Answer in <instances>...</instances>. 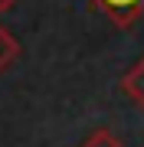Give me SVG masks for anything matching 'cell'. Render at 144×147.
Instances as JSON below:
<instances>
[{
	"mask_svg": "<svg viewBox=\"0 0 144 147\" xmlns=\"http://www.w3.org/2000/svg\"><path fill=\"white\" fill-rule=\"evenodd\" d=\"M115 26H131L144 13V0H92Z\"/></svg>",
	"mask_w": 144,
	"mask_h": 147,
	"instance_id": "6da1fadb",
	"label": "cell"
},
{
	"mask_svg": "<svg viewBox=\"0 0 144 147\" xmlns=\"http://www.w3.org/2000/svg\"><path fill=\"white\" fill-rule=\"evenodd\" d=\"M121 92L128 95L138 108H144V59H138L121 79Z\"/></svg>",
	"mask_w": 144,
	"mask_h": 147,
	"instance_id": "7a4b0ae2",
	"label": "cell"
},
{
	"mask_svg": "<svg viewBox=\"0 0 144 147\" xmlns=\"http://www.w3.org/2000/svg\"><path fill=\"white\" fill-rule=\"evenodd\" d=\"M16 56H20V42H16V39L10 36V30L0 23V72L10 69V65L16 62Z\"/></svg>",
	"mask_w": 144,
	"mask_h": 147,
	"instance_id": "3957f363",
	"label": "cell"
},
{
	"mask_svg": "<svg viewBox=\"0 0 144 147\" xmlns=\"http://www.w3.org/2000/svg\"><path fill=\"white\" fill-rule=\"evenodd\" d=\"M82 147H124V144L118 141V134L112 131V127H98V131H92V134L85 137Z\"/></svg>",
	"mask_w": 144,
	"mask_h": 147,
	"instance_id": "277c9868",
	"label": "cell"
},
{
	"mask_svg": "<svg viewBox=\"0 0 144 147\" xmlns=\"http://www.w3.org/2000/svg\"><path fill=\"white\" fill-rule=\"evenodd\" d=\"M16 7V0H0V13H7V10H13Z\"/></svg>",
	"mask_w": 144,
	"mask_h": 147,
	"instance_id": "5b68a950",
	"label": "cell"
}]
</instances>
